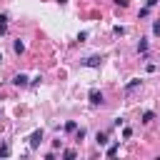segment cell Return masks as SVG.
Here are the masks:
<instances>
[{
	"mask_svg": "<svg viewBox=\"0 0 160 160\" xmlns=\"http://www.w3.org/2000/svg\"><path fill=\"white\" fill-rule=\"evenodd\" d=\"M88 100H90V105H102V102H105V100H102V92L95 90V88L88 92Z\"/></svg>",
	"mask_w": 160,
	"mask_h": 160,
	"instance_id": "1",
	"label": "cell"
},
{
	"mask_svg": "<svg viewBox=\"0 0 160 160\" xmlns=\"http://www.w3.org/2000/svg\"><path fill=\"white\" fill-rule=\"evenodd\" d=\"M100 62H102V58H100V55H90V58H85V60H82V65H85V68H100Z\"/></svg>",
	"mask_w": 160,
	"mask_h": 160,
	"instance_id": "2",
	"label": "cell"
},
{
	"mask_svg": "<svg viewBox=\"0 0 160 160\" xmlns=\"http://www.w3.org/2000/svg\"><path fill=\"white\" fill-rule=\"evenodd\" d=\"M28 82H30V78H28L25 72H18V75L12 78V85H18V88H25Z\"/></svg>",
	"mask_w": 160,
	"mask_h": 160,
	"instance_id": "3",
	"label": "cell"
},
{
	"mask_svg": "<svg viewBox=\"0 0 160 160\" xmlns=\"http://www.w3.org/2000/svg\"><path fill=\"white\" fill-rule=\"evenodd\" d=\"M40 142H42V130H35V132L30 135V148L35 150V148H40Z\"/></svg>",
	"mask_w": 160,
	"mask_h": 160,
	"instance_id": "4",
	"label": "cell"
},
{
	"mask_svg": "<svg viewBox=\"0 0 160 160\" xmlns=\"http://www.w3.org/2000/svg\"><path fill=\"white\" fill-rule=\"evenodd\" d=\"M95 142H98V145H108V132H105V130H98V132H95Z\"/></svg>",
	"mask_w": 160,
	"mask_h": 160,
	"instance_id": "5",
	"label": "cell"
},
{
	"mask_svg": "<svg viewBox=\"0 0 160 160\" xmlns=\"http://www.w3.org/2000/svg\"><path fill=\"white\" fill-rule=\"evenodd\" d=\"M12 50H15L18 55H22V52H25V42H22V40H15V42H12Z\"/></svg>",
	"mask_w": 160,
	"mask_h": 160,
	"instance_id": "6",
	"label": "cell"
},
{
	"mask_svg": "<svg viewBox=\"0 0 160 160\" xmlns=\"http://www.w3.org/2000/svg\"><path fill=\"white\" fill-rule=\"evenodd\" d=\"M135 88H140V80H130V82L125 85V92H132Z\"/></svg>",
	"mask_w": 160,
	"mask_h": 160,
	"instance_id": "7",
	"label": "cell"
},
{
	"mask_svg": "<svg viewBox=\"0 0 160 160\" xmlns=\"http://www.w3.org/2000/svg\"><path fill=\"white\" fill-rule=\"evenodd\" d=\"M152 120H155V112L152 110H145L142 112V122H152Z\"/></svg>",
	"mask_w": 160,
	"mask_h": 160,
	"instance_id": "8",
	"label": "cell"
},
{
	"mask_svg": "<svg viewBox=\"0 0 160 160\" xmlns=\"http://www.w3.org/2000/svg\"><path fill=\"white\" fill-rule=\"evenodd\" d=\"M118 150H120V145L115 142V145H110V148L105 150V155H108V158H112V155H118Z\"/></svg>",
	"mask_w": 160,
	"mask_h": 160,
	"instance_id": "9",
	"label": "cell"
},
{
	"mask_svg": "<svg viewBox=\"0 0 160 160\" xmlns=\"http://www.w3.org/2000/svg\"><path fill=\"white\" fill-rule=\"evenodd\" d=\"M138 52H148V40H145V38H140V42H138Z\"/></svg>",
	"mask_w": 160,
	"mask_h": 160,
	"instance_id": "10",
	"label": "cell"
},
{
	"mask_svg": "<svg viewBox=\"0 0 160 160\" xmlns=\"http://www.w3.org/2000/svg\"><path fill=\"white\" fill-rule=\"evenodd\" d=\"M65 130H68V132H75V130H78V122H75V120H68V122H65Z\"/></svg>",
	"mask_w": 160,
	"mask_h": 160,
	"instance_id": "11",
	"label": "cell"
},
{
	"mask_svg": "<svg viewBox=\"0 0 160 160\" xmlns=\"http://www.w3.org/2000/svg\"><path fill=\"white\" fill-rule=\"evenodd\" d=\"M152 35H160V18L152 20Z\"/></svg>",
	"mask_w": 160,
	"mask_h": 160,
	"instance_id": "12",
	"label": "cell"
},
{
	"mask_svg": "<svg viewBox=\"0 0 160 160\" xmlns=\"http://www.w3.org/2000/svg\"><path fill=\"white\" fill-rule=\"evenodd\" d=\"M148 15H150V8H148V5H145V8H140V12H138V18H148Z\"/></svg>",
	"mask_w": 160,
	"mask_h": 160,
	"instance_id": "13",
	"label": "cell"
},
{
	"mask_svg": "<svg viewBox=\"0 0 160 160\" xmlns=\"http://www.w3.org/2000/svg\"><path fill=\"white\" fill-rule=\"evenodd\" d=\"M82 138H85V128H78L75 130V140H82Z\"/></svg>",
	"mask_w": 160,
	"mask_h": 160,
	"instance_id": "14",
	"label": "cell"
},
{
	"mask_svg": "<svg viewBox=\"0 0 160 160\" xmlns=\"http://www.w3.org/2000/svg\"><path fill=\"white\" fill-rule=\"evenodd\" d=\"M75 155H78V152H75V150H62V158H68V160H72V158H75Z\"/></svg>",
	"mask_w": 160,
	"mask_h": 160,
	"instance_id": "15",
	"label": "cell"
},
{
	"mask_svg": "<svg viewBox=\"0 0 160 160\" xmlns=\"http://www.w3.org/2000/svg\"><path fill=\"white\" fill-rule=\"evenodd\" d=\"M8 155H10V145H2L0 148V158H8Z\"/></svg>",
	"mask_w": 160,
	"mask_h": 160,
	"instance_id": "16",
	"label": "cell"
},
{
	"mask_svg": "<svg viewBox=\"0 0 160 160\" xmlns=\"http://www.w3.org/2000/svg\"><path fill=\"white\" fill-rule=\"evenodd\" d=\"M112 32H115V35H125V28H122V25H115Z\"/></svg>",
	"mask_w": 160,
	"mask_h": 160,
	"instance_id": "17",
	"label": "cell"
},
{
	"mask_svg": "<svg viewBox=\"0 0 160 160\" xmlns=\"http://www.w3.org/2000/svg\"><path fill=\"white\" fill-rule=\"evenodd\" d=\"M145 70H148V72H155V70H158V65H155V62H148V68H145Z\"/></svg>",
	"mask_w": 160,
	"mask_h": 160,
	"instance_id": "18",
	"label": "cell"
},
{
	"mask_svg": "<svg viewBox=\"0 0 160 160\" xmlns=\"http://www.w3.org/2000/svg\"><path fill=\"white\" fill-rule=\"evenodd\" d=\"M130 135H132V130H130V128H122V138H125V140H128V138H130Z\"/></svg>",
	"mask_w": 160,
	"mask_h": 160,
	"instance_id": "19",
	"label": "cell"
},
{
	"mask_svg": "<svg viewBox=\"0 0 160 160\" xmlns=\"http://www.w3.org/2000/svg\"><path fill=\"white\" fill-rule=\"evenodd\" d=\"M115 5L118 8H128V0H115Z\"/></svg>",
	"mask_w": 160,
	"mask_h": 160,
	"instance_id": "20",
	"label": "cell"
},
{
	"mask_svg": "<svg viewBox=\"0 0 160 160\" xmlns=\"http://www.w3.org/2000/svg\"><path fill=\"white\" fill-rule=\"evenodd\" d=\"M8 32V22H0V35H5Z\"/></svg>",
	"mask_w": 160,
	"mask_h": 160,
	"instance_id": "21",
	"label": "cell"
},
{
	"mask_svg": "<svg viewBox=\"0 0 160 160\" xmlns=\"http://www.w3.org/2000/svg\"><path fill=\"white\" fill-rule=\"evenodd\" d=\"M0 60H2V52H0Z\"/></svg>",
	"mask_w": 160,
	"mask_h": 160,
	"instance_id": "22",
	"label": "cell"
}]
</instances>
